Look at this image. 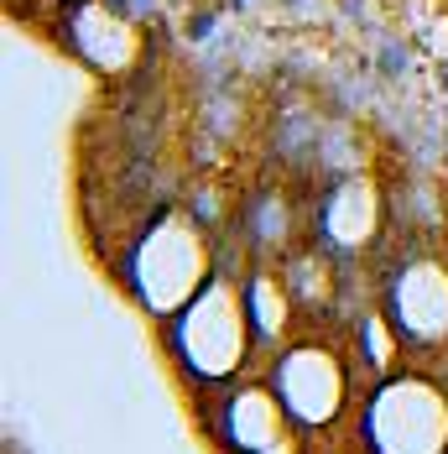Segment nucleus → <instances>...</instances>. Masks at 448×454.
I'll use <instances>...</instances> for the list:
<instances>
[{
  "label": "nucleus",
  "instance_id": "obj_9",
  "mask_svg": "<svg viewBox=\"0 0 448 454\" xmlns=\"http://www.w3.org/2000/svg\"><path fill=\"white\" fill-rule=\"evenodd\" d=\"M251 318H256V329H266V334H276V329L287 324V293H282L276 277H256V282H251Z\"/></svg>",
  "mask_w": 448,
  "mask_h": 454
},
{
  "label": "nucleus",
  "instance_id": "obj_6",
  "mask_svg": "<svg viewBox=\"0 0 448 454\" xmlns=\"http://www.w3.org/2000/svg\"><path fill=\"white\" fill-rule=\"evenodd\" d=\"M282 397L276 387H240L229 403H224V423H220V439L235 454H266L282 434Z\"/></svg>",
  "mask_w": 448,
  "mask_h": 454
},
{
  "label": "nucleus",
  "instance_id": "obj_3",
  "mask_svg": "<svg viewBox=\"0 0 448 454\" xmlns=\"http://www.w3.org/2000/svg\"><path fill=\"white\" fill-rule=\"evenodd\" d=\"M370 454H444L448 403L428 376H391L365 408Z\"/></svg>",
  "mask_w": 448,
  "mask_h": 454
},
{
  "label": "nucleus",
  "instance_id": "obj_7",
  "mask_svg": "<svg viewBox=\"0 0 448 454\" xmlns=\"http://www.w3.org/2000/svg\"><path fill=\"white\" fill-rule=\"evenodd\" d=\"M381 230V193L370 183H339L323 199V240L334 251H365Z\"/></svg>",
  "mask_w": 448,
  "mask_h": 454
},
{
  "label": "nucleus",
  "instance_id": "obj_2",
  "mask_svg": "<svg viewBox=\"0 0 448 454\" xmlns=\"http://www.w3.org/2000/svg\"><path fill=\"white\" fill-rule=\"evenodd\" d=\"M251 298L240 287H229L224 277H214L182 314H173V345H178V361L204 376V381H220L229 371H240L245 350H251Z\"/></svg>",
  "mask_w": 448,
  "mask_h": 454
},
{
  "label": "nucleus",
  "instance_id": "obj_1",
  "mask_svg": "<svg viewBox=\"0 0 448 454\" xmlns=\"http://www.w3.org/2000/svg\"><path fill=\"white\" fill-rule=\"evenodd\" d=\"M209 282H214V251L182 209H167L141 230L131 251V287L146 303V314H182Z\"/></svg>",
  "mask_w": 448,
  "mask_h": 454
},
{
  "label": "nucleus",
  "instance_id": "obj_5",
  "mask_svg": "<svg viewBox=\"0 0 448 454\" xmlns=\"http://www.w3.org/2000/svg\"><path fill=\"white\" fill-rule=\"evenodd\" d=\"M386 318L412 345L448 340V267L438 256H412L386 287Z\"/></svg>",
  "mask_w": 448,
  "mask_h": 454
},
{
  "label": "nucleus",
  "instance_id": "obj_4",
  "mask_svg": "<svg viewBox=\"0 0 448 454\" xmlns=\"http://www.w3.org/2000/svg\"><path fill=\"white\" fill-rule=\"evenodd\" d=\"M344 387H350L344 365L334 361L323 345H292L276 361V397H282L287 418L303 423V428L334 423L339 408H344Z\"/></svg>",
  "mask_w": 448,
  "mask_h": 454
},
{
  "label": "nucleus",
  "instance_id": "obj_8",
  "mask_svg": "<svg viewBox=\"0 0 448 454\" xmlns=\"http://www.w3.org/2000/svg\"><path fill=\"white\" fill-rule=\"evenodd\" d=\"M73 43L84 47L99 68H115V63H126L135 52V32L104 5V0H94V5H84V11L73 16Z\"/></svg>",
  "mask_w": 448,
  "mask_h": 454
}]
</instances>
